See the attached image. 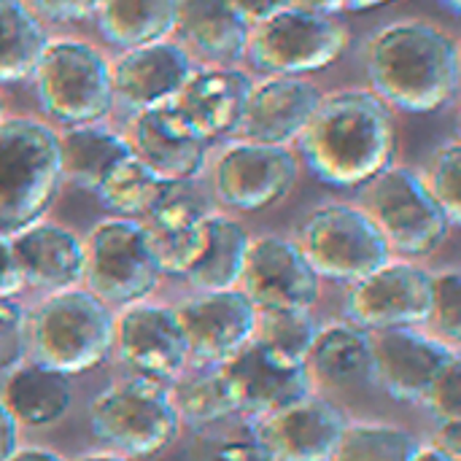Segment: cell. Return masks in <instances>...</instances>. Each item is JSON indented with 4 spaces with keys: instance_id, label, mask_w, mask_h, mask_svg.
<instances>
[{
    "instance_id": "6da1fadb",
    "label": "cell",
    "mask_w": 461,
    "mask_h": 461,
    "mask_svg": "<svg viewBox=\"0 0 461 461\" xmlns=\"http://www.w3.org/2000/svg\"><path fill=\"white\" fill-rule=\"evenodd\" d=\"M300 159L332 189L367 186L394 165V111L370 89L324 95L297 138Z\"/></svg>"
},
{
    "instance_id": "7a4b0ae2",
    "label": "cell",
    "mask_w": 461,
    "mask_h": 461,
    "mask_svg": "<svg viewBox=\"0 0 461 461\" xmlns=\"http://www.w3.org/2000/svg\"><path fill=\"white\" fill-rule=\"evenodd\" d=\"M365 73L370 92L392 111L435 113L459 95V43L429 22H392L367 38Z\"/></svg>"
},
{
    "instance_id": "3957f363",
    "label": "cell",
    "mask_w": 461,
    "mask_h": 461,
    "mask_svg": "<svg viewBox=\"0 0 461 461\" xmlns=\"http://www.w3.org/2000/svg\"><path fill=\"white\" fill-rule=\"evenodd\" d=\"M62 189L57 130L30 116L0 119V232L43 219Z\"/></svg>"
},
{
    "instance_id": "277c9868",
    "label": "cell",
    "mask_w": 461,
    "mask_h": 461,
    "mask_svg": "<svg viewBox=\"0 0 461 461\" xmlns=\"http://www.w3.org/2000/svg\"><path fill=\"white\" fill-rule=\"evenodd\" d=\"M27 348L68 378L89 373L113 351V313L92 292H54L27 316Z\"/></svg>"
},
{
    "instance_id": "5b68a950",
    "label": "cell",
    "mask_w": 461,
    "mask_h": 461,
    "mask_svg": "<svg viewBox=\"0 0 461 461\" xmlns=\"http://www.w3.org/2000/svg\"><path fill=\"white\" fill-rule=\"evenodd\" d=\"M30 78L43 113L62 127L100 124L116 105L111 62L78 38L46 41Z\"/></svg>"
},
{
    "instance_id": "8992f818",
    "label": "cell",
    "mask_w": 461,
    "mask_h": 461,
    "mask_svg": "<svg viewBox=\"0 0 461 461\" xmlns=\"http://www.w3.org/2000/svg\"><path fill=\"white\" fill-rule=\"evenodd\" d=\"M92 432L127 459H149L173 446L181 419L170 392L146 378H127L103 389L89 405Z\"/></svg>"
},
{
    "instance_id": "52a82bcc",
    "label": "cell",
    "mask_w": 461,
    "mask_h": 461,
    "mask_svg": "<svg viewBox=\"0 0 461 461\" xmlns=\"http://www.w3.org/2000/svg\"><path fill=\"white\" fill-rule=\"evenodd\" d=\"M362 211L373 219L389 251L413 259L435 254L451 232L448 216L411 167L392 165L375 176L365 186Z\"/></svg>"
},
{
    "instance_id": "ba28073f",
    "label": "cell",
    "mask_w": 461,
    "mask_h": 461,
    "mask_svg": "<svg viewBox=\"0 0 461 461\" xmlns=\"http://www.w3.org/2000/svg\"><path fill=\"white\" fill-rule=\"evenodd\" d=\"M348 27L338 16L281 8L249 32L246 57L267 76H305L327 70L348 46Z\"/></svg>"
},
{
    "instance_id": "9c48e42d",
    "label": "cell",
    "mask_w": 461,
    "mask_h": 461,
    "mask_svg": "<svg viewBox=\"0 0 461 461\" xmlns=\"http://www.w3.org/2000/svg\"><path fill=\"white\" fill-rule=\"evenodd\" d=\"M297 249L319 278L348 286L386 265L392 257L373 219L362 208L343 203L316 208L300 230Z\"/></svg>"
},
{
    "instance_id": "30bf717a",
    "label": "cell",
    "mask_w": 461,
    "mask_h": 461,
    "mask_svg": "<svg viewBox=\"0 0 461 461\" xmlns=\"http://www.w3.org/2000/svg\"><path fill=\"white\" fill-rule=\"evenodd\" d=\"M84 281L89 292L111 305L143 303L159 284V270L138 219H105L84 243Z\"/></svg>"
},
{
    "instance_id": "8fae6325",
    "label": "cell",
    "mask_w": 461,
    "mask_h": 461,
    "mask_svg": "<svg viewBox=\"0 0 461 461\" xmlns=\"http://www.w3.org/2000/svg\"><path fill=\"white\" fill-rule=\"evenodd\" d=\"M300 159L289 146L235 140L213 162V192L232 211L257 213L281 203L297 184Z\"/></svg>"
},
{
    "instance_id": "7c38bea8",
    "label": "cell",
    "mask_w": 461,
    "mask_h": 461,
    "mask_svg": "<svg viewBox=\"0 0 461 461\" xmlns=\"http://www.w3.org/2000/svg\"><path fill=\"white\" fill-rule=\"evenodd\" d=\"M432 276L413 262L389 259L351 284L343 311L348 324L365 332L419 327L429 319Z\"/></svg>"
},
{
    "instance_id": "4fadbf2b",
    "label": "cell",
    "mask_w": 461,
    "mask_h": 461,
    "mask_svg": "<svg viewBox=\"0 0 461 461\" xmlns=\"http://www.w3.org/2000/svg\"><path fill=\"white\" fill-rule=\"evenodd\" d=\"M186 343V357L200 367H219L251 343L257 308L238 289L197 292L170 308Z\"/></svg>"
},
{
    "instance_id": "5bb4252c",
    "label": "cell",
    "mask_w": 461,
    "mask_h": 461,
    "mask_svg": "<svg viewBox=\"0 0 461 461\" xmlns=\"http://www.w3.org/2000/svg\"><path fill=\"white\" fill-rule=\"evenodd\" d=\"M238 292L257 311H311L319 300V276L297 249L281 235L249 240Z\"/></svg>"
},
{
    "instance_id": "9a60e30c",
    "label": "cell",
    "mask_w": 461,
    "mask_h": 461,
    "mask_svg": "<svg viewBox=\"0 0 461 461\" xmlns=\"http://www.w3.org/2000/svg\"><path fill=\"white\" fill-rule=\"evenodd\" d=\"M459 357L456 346L424 335L416 327L370 332L373 384L397 402H421L438 373Z\"/></svg>"
},
{
    "instance_id": "2e32d148",
    "label": "cell",
    "mask_w": 461,
    "mask_h": 461,
    "mask_svg": "<svg viewBox=\"0 0 461 461\" xmlns=\"http://www.w3.org/2000/svg\"><path fill=\"white\" fill-rule=\"evenodd\" d=\"M113 348L135 378L162 386L178 381L189 362L173 311L154 303L127 305V311L113 319Z\"/></svg>"
},
{
    "instance_id": "e0dca14e",
    "label": "cell",
    "mask_w": 461,
    "mask_h": 461,
    "mask_svg": "<svg viewBox=\"0 0 461 461\" xmlns=\"http://www.w3.org/2000/svg\"><path fill=\"white\" fill-rule=\"evenodd\" d=\"M205 197L192 181H170L154 208L143 216L146 243L159 276H186L205 246L208 216Z\"/></svg>"
},
{
    "instance_id": "ac0fdd59",
    "label": "cell",
    "mask_w": 461,
    "mask_h": 461,
    "mask_svg": "<svg viewBox=\"0 0 461 461\" xmlns=\"http://www.w3.org/2000/svg\"><path fill=\"white\" fill-rule=\"evenodd\" d=\"M249 424L273 461H330L348 421L338 405L308 394Z\"/></svg>"
},
{
    "instance_id": "d6986e66",
    "label": "cell",
    "mask_w": 461,
    "mask_h": 461,
    "mask_svg": "<svg viewBox=\"0 0 461 461\" xmlns=\"http://www.w3.org/2000/svg\"><path fill=\"white\" fill-rule=\"evenodd\" d=\"M132 151L165 181H194L208 159V138L176 100L143 108L130 122Z\"/></svg>"
},
{
    "instance_id": "ffe728a7",
    "label": "cell",
    "mask_w": 461,
    "mask_h": 461,
    "mask_svg": "<svg viewBox=\"0 0 461 461\" xmlns=\"http://www.w3.org/2000/svg\"><path fill=\"white\" fill-rule=\"evenodd\" d=\"M219 367L232 389L238 413L249 421L308 397L313 386L305 365L289 362L257 340L243 346L232 359Z\"/></svg>"
},
{
    "instance_id": "44dd1931",
    "label": "cell",
    "mask_w": 461,
    "mask_h": 461,
    "mask_svg": "<svg viewBox=\"0 0 461 461\" xmlns=\"http://www.w3.org/2000/svg\"><path fill=\"white\" fill-rule=\"evenodd\" d=\"M321 92L300 76H270L251 86L232 135L238 140L289 146L321 103Z\"/></svg>"
},
{
    "instance_id": "7402d4cb",
    "label": "cell",
    "mask_w": 461,
    "mask_h": 461,
    "mask_svg": "<svg viewBox=\"0 0 461 461\" xmlns=\"http://www.w3.org/2000/svg\"><path fill=\"white\" fill-rule=\"evenodd\" d=\"M192 73L194 68L189 51L167 38L127 49L111 65L113 100L138 113L143 108L176 100Z\"/></svg>"
},
{
    "instance_id": "603a6c76",
    "label": "cell",
    "mask_w": 461,
    "mask_h": 461,
    "mask_svg": "<svg viewBox=\"0 0 461 461\" xmlns=\"http://www.w3.org/2000/svg\"><path fill=\"white\" fill-rule=\"evenodd\" d=\"M11 249L24 286L54 294L73 289L84 278V243L59 224L35 221L11 235Z\"/></svg>"
},
{
    "instance_id": "cb8c5ba5",
    "label": "cell",
    "mask_w": 461,
    "mask_h": 461,
    "mask_svg": "<svg viewBox=\"0 0 461 461\" xmlns=\"http://www.w3.org/2000/svg\"><path fill=\"white\" fill-rule=\"evenodd\" d=\"M251 86L254 81L243 70L224 65L203 68L186 78L176 95V105L208 140H213L235 132Z\"/></svg>"
},
{
    "instance_id": "d4e9b609",
    "label": "cell",
    "mask_w": 461,
    "mask_h": 461,
    "mask_svg": "<svg viewBox=\"0 0 461 461\" xmlns=\"http://www.w3.org/2000/svg\"><path fill=\"white\" fill-rule=\"evenodd\" d=\"M181 46L200 57L230 65L246 57L251 27L224 0H178L176 30Z\"/></svg>"
},
{
    "instance_id": "484cf974",
    "label": "cell",
    "mask_w": 461,
    "mask_h": 461,
    "mask_svg": "<svg viewBox=\"0 0 461 461\" xmlns=\"http://www.w3.org/2000/svg\"><path fill=\"white\" fill-rule=\"evenodd\" d=\"M0 402L16 424L41 429L59 421L68 413L73 402V386L68 375L38 362H30L11 367L3 384Z\"/></svg>"
},
{
    "instance_id": "4316f807",
    "label": "cell",
    "mask_w": 461,
    "mask_h": 461,
    "mask_svg": "<svg viewBox=\"0 0 461 461\" xmlns=\"http://www.w3.org/2000/svg\"><path fill=\"white\" fill-rule=\"evenodd\" d=\"M59 143V167L62 181L84 192H95L103 176L132 151L130 140L103 124H81L65 127L57 132Z\"/></svg>"
},
{
    "instance_id": "83f0119b",
    "label": "cell",
    "mask_w": 461,
    "mask_h": 461,
    "mask_svg": "<svg viewBox=\"0 0 461 461\" xmlns=\"http://www.w3.org/2000/svg\"><path fill=\"white\" fill-rule=\"evenodd\" d=\"M178 0H100L95 16L100 35L127 51L165 41L176 30Z\"/></svg>"
},
{
    "instance_id": "f1b7e54d",
    "label": "cell",
    "mask_w": 461,
    "mask_h": 461,
    "mask_svg": "<svg viewBox=\"0 0 461 461\" xmlns=\"http://www.w3.org/2000/svg\"><path fill=\"white\" fill-rule=\"evenodd\" d=\"M249 240L251 238L246 235V230L235 219L221 216V213H211L208 227H205V246L184 278L197 292L238 289V278L243 270Z\"/></svg>"
},
{
    "instance_id": "f546056e",
    "label": "cell",
    "mask_w": 461,
    "mask_h": 461,
    "mask_svg": "<svg viewBox=\"0 0 461 461\" xmlns=\"http://www.w3.org/2000/svg\"><path fill=\"white\" fill-rule=\"evenodd\" d=\"M370 367V332L354 324H327L319 327L311 351L305 357V370L311 381L324 386H343Z\"/></svg>"
},
{
    "instance_id": "4dcf8cb0",
    "label": "cell",
    "mask_w": 461,
    "mask_h": 461,
    "mask_svg": "<svg viewBox=\"0 0 461 461\" xmlns=\"http://www.w3.org/2000/svg\"><path fill=\"white\" fill-rule=\"evenodd\" d=\"M46 41L38 14L24 0H0V84L30 78Z\"/></svg>"
},
{
    "instance_id": "1f68e13d",
    "label": "cell",
    "mask_w": 461,
    "mask_h": 461,
    "mask_svg": "<svg viewBox=\"0 0 461 461\" xmlns=\"http://www.w3.org/2000/svg\"><path fill=\"white\" fill-rule=\"evenodd\" d=\"M167 184L170 181L159 178L135 151H130L103 176L92 194L116 219H140L154 208Z\"/></svg>"
},
{
    "instance_id": "d6a6232c",
    "label": "cell",
    "mask_w": 461,
    "mask_h": 461,
    "mask_svg": "<svg viewBox=\"0 0 461 461\" xmlns=\"http://www.w3.org/2000/svg\"><path fill=\"white\" fill-rule=\"evenodd\" d=\"M170 400L178 419L200 432L240 416L221 367H203L200 373L181 378L170 392Z\"/></svg>"
},
{
    "instance_id": "836d02e7",
    "label": "cell",
    "mask_w": 461,
    "mask_h": 461,
    "mask_svg": "<svg viewBox=\"0 0 461 461\" xmlns=\"http://www.w3.org/2000/svg\"><path fill=\"white\" fill-rule=\"evenodd\" d=\"M421 448L416 435L392 424H346L330 461H411Z\"/></svg>"
},
{
    "instance_id": "e575fe53",
    "label": "cell",
    "mask_w": 461,
    "mask_h": 461,
    "mask_svg": "<svg viewBox=\"0 0 461 461\" xmlns=\"http://www.w3.org/2000/svg\"><path fill=\"white\" fill-rule=\"evenodd\" d=\"M316 332L319 324L311 311H257V330L251 340L289 362L305 365Z\"/></svg>"
},
{
    "instance_id": "d590c367",
    "label": "cell",
    "mask_w": 461,
    "mask_h": 461,
    "mask_svg": "<svg viewBox=\"0 0 461 461\" xmlns=\"http://www.w3.org/2000/svg\"><path fill=\"white\" fill-rule=\"evenodd\" d=\"M429 194L438 200L451 227L461 221V146L459 140H448L438 146L429 162V173L424 178Z\"/></svg>"
},
{
    "instance_id": "8d00e7d4",
    "label": "cell",
    "mask_w": 461,
    "mask_h": 461,
    "mask_svg": "<svg viewBox=\"0 0 461 461\" xmlns=\"http://www.w3.org/2000/svg\"><path fill=\"white\" fill-rule=\"evenodd\" d=\"M438 330V338L448 346H456L461 340V273L446 270L440 276H432V305L429 319Z\"/></svg>"
},
{
    "instance_id": "74e56055",
    "label": "cell",
    "mask_w": 461,
    "mask_h": 461,
    "mask_svg": "<svg viewBox=\"0 0 461 461\" xmlns=\"http://www.w3.org/2000/svg\"><path fill=\"white\" fill-rule=\"evenodd\" d=\"M205 432V429H203ZM192 461H273L270 454L262 448V443L254 438L251 424L246 429L224 432V435H203L194 448Z\"/></svg>"
},
{
    "instance_id": "f35d334b",
    "label": "cell",
    "mask_w": 461,
    "mask_h": 461,
    "mask_svg": "<svg viewBox=\"0 0 461 461\" xmlns=\"http://www.w3.org/2000/svg\"><path fill=\"white\" fill-rule=\"evenodd\" d=\"M432 416H438L440 421H456L461 419V359L456 357L454 362H448L438 378L432 381V386L427 389L424 400H421Z\"/></svg>"
},
{
    "instance_id": "ab89813d",
    "label": "cell",
    "mask_w": 461,
    "mask_h": 461,
    "mask_svg": "<svg viewBox=\"0 0 461 461\" xmlns=\"http://www.w3.org/2000/svg\"><path fill=\"white\" fill-rule=\"evenodd\" d=\"M27 351V313L16 300H0V370L16 367Z\"/></svg>"
},
{
    "instance_id": "60d3db41",
    "label": "cell",
    "mask_w": 461,
    "mask_h": 461,
    "mask_svg": "<svg viewBox=\"0 0 461 461\" xmlns=\"http://www.w3.org/2000/svg\"><path fill=\"white\" fill-rule=\"evenodd\" d=\"M27 5L43 19L68 24V22H84L95 16L100 0H30Z\"/></svg>"
},
{
    "instance_id": "b9f144b4",
    "label": "cell",
    "mask_w": 461,
    "mask_h": 461,
    "mask_svg": "<svg viewBox=\"0 0 461 461\" xmlns=\"http://www.w3.org/2000/svg\"><path fill=\"white\" fill-rule=\"evenodd\" d=\"M22 289H24V281L14 259L11 235L0 232V300H14Z\"/></svg>"
},
{
    "instance_id": "7bdbcfd3",
    "label": "cell",
    "mask_w": 461,
    "mask_h": 461,
    "mask_svg": "<svg viewBox=\"0 0 461 461\" xmlns=\"http://www.w3.org/2000/svg\"><path fill=\"white\" fill-rule=\"evenodd\" d=\"M249 27L265 22L267 16H273L276 11H281L286 5V0H224Z\"/></svg>"
},
{
    "instance_id": "ee69618b",
    "label": "cell",
    "mask_w": 461,
    "mask_h": 461,
    "mask_svg": "<svg viewBox=\"0 0 461 461\" xmlns=\"http://www.w3.org/2000/svg\"><path fill=\"white\" fill-rule=\"evenodd\" d=\"M432 448H438L440 454L451 456L454 461H461V419L440 421V429L435 432Z\"/></svg>"
},
{
    "instance_id": "f6af8a7d",
    "label": "cell",
    "mask_w": 461,
    "mask_h": 461,
    "mask_svg": "<svg viewBox=\"0 0 461 461\" xmlns=\"http://www.w3.org/2000/svg\"><path fill=\"white\" fill-rule=\"evenodd\" d=\"M19 424L11 419V413L0 402V461H8L19 448Z\"/></svg>"
},
{
    "instance_id": "bcb514c9",
    "label": "cell",
    "mask_w": 461,
    "mask_h": 461,
    "mask_svg": "<svg viewBox=\"0 0 461 461\" xmlns=\"http://www.w3.org/2000/svg\"><path fill=\"white\" fill-rule=\"evenodd\" d=\"M343 3L346 0H286V8H297L319 16H338L343 11Z\"/></svg>"
},
{
    "instance_id": "7dc6e473",
    "label": "cell",
    "mask_w": 461,
    "mask_h": 461,
    "mask_svg": "<svg viewBox=\"0 0 461 461\" xmlns=\"http://www.w3.org/2000/svg\"><path fill=\"white\" fill-rule=\"evenodd\" d=\"M8 461H65L59 454L49 451V448H22L16 451Z\"/></svg>"
},
{
    "instance_id": "c3c4849f",
    "label": "cell",
    "mask_w": 461,
    "mask_h": 461,
    "mask_svg": "<svg viewBox=\"0 0 461 461\" xmlns=\"http://www.w3.org/2000/svg\"><path fill=\"white\" fill-rule=\"evenodd\" d=\"M394 0H346L343 11H354V14H365V11H375L381 5H389Z\"/></svg>"
},
{
    "instance_id": "681fc988",
    "label": "cell",
    "mask_w": 461,
    "mask_h": 461,
    "mask_svg": "<svg viewBox=\"0 0 461 461\" xmlns=\"http://www.w3.org/2000/svg\"><path fill=\"white\" fill-rule=\"evenodd\" d=\"M411 461H454L451 456H446V454H440L438 448H432V446H421L416 454H413V459Z\"/></svg>"
},
{
    "instance_id": "f907efd6",
    "label": "cell",
    "mask_w": 461,
    "mask_h": 461,
    "mask_svg": "<svg viewBox=\"0 0 461 461\" xmlns=\"http://www.w3.org/2000/svg\"><path fill=\"white\" fill-rule=\"evenodd\" d=\"M76 461H132V459H127V456H122V454H84L81 459H76Z\"/></svg>"
},
{
    "instance_id": "816d5d0a",
    "label": "cell",
    "mask_w": 461,
    "mask_h": 461,
    "mask_svg": "<svg viewBox=\"0 0 461 461\" xmlns=\"http://www.w3.org/2000/svg\"><path fill=\"white\" fill-rule=\"evenodd\" d=\"M438 3H443V5H446L448 11H454V14H456V11H459L461 0H438Z\"/></svg>"
},
{
    "instance_id": "f5cc1de1",
    "label": "cell",
    "mask_w": 461,
    "mask_h": 461,
    "mask_svg": "<svg viewBox=\"0 0 461 461\" xmlns=\"http://www.w3.org/2000/svg\"><path fill=\"white\" fill-rule=\"evenodd\" d=\"M5 116V100H3V92H0V119Z\"/></svg>"
}]
</instances>
